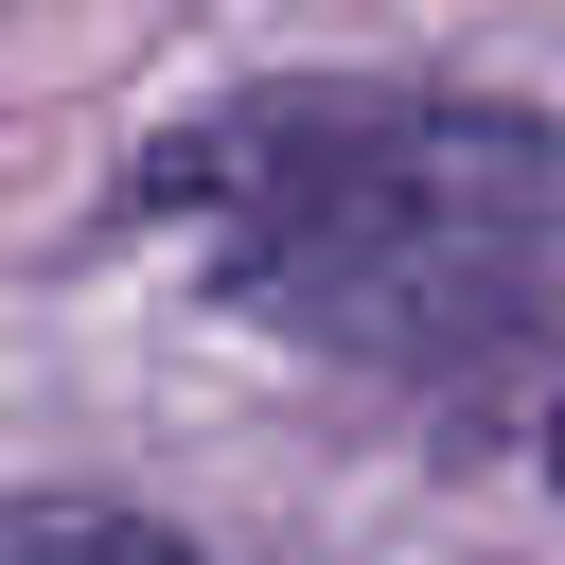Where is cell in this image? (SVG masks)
<instances>
[{"label": "cell", "mask_w": 565, "mask_h": 565, "mask_svg": "<svg viewBox=\"0 0 565 565\" xmlns=\"http://www.w3.org/2000/svg\"><path fill=\"white\" fill-rule=\"evenodd\" d=\"M212 282L353 371H494L565 318V141L459 88H282L141 177Z\"/></svg>", "instance_id": "6da1fadb"}, {"label": "cell", "mask_w": 565, "mask_h": 565, "mask_svg": "<svg viewBox=\"0 0 565 565\" xmlns=\"http://www.w3.org/2000/svg\"><path fill=\"white\" fill-rule=\"evenodd\" d=\"M547 477H565V406H547Z\"/></svg>", "instance_id": "3957f363"}, {"label": "cell", "mask_w": 565, "mask_h": 565, "mask_svg": "<svg viewBox=\"0 0 565 565\" xmlns=\"http://www.w3.org/2000/svg\"><path fill=\"white\" fill-rule=\"evenodd\" d=\"M0 565H194L159 512H106V494H18L0 512Z\"/></svg>", "instance_id": "7a4b0ae2"}]
</instances>
